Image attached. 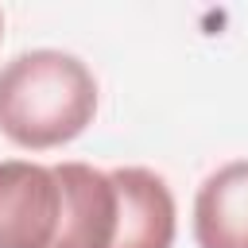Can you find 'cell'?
<instances>
[{
	"label": "cell",
	"mask_w": 248,
	"mask_h": 248,
	"mask_svg": "<svg viewBox=\"0 0 248 248\" xmlns=\"http://www.w3.org/2000/svg\"><path fill=\"white\" fill-rule=\"evenodd\" d=\"M62 182L54 163L0 159V248H54Z\"/></svg>",
	"instance_id": "2"
},
{
	"label": "cell",
	"mask_w": 248,
	"mask_h": 248,
	"mask_svg": "<svg viewBox=\"0 0 248 248\" xmlns=\"http://www.w3.org/2000/svg\"><path fill=\"white\" fill-rule=\"evenodd\" d=\"M116 186V236L112 248H174L178 205L167 178L151 167H112Z\"/></svg>",
	"instance_id": "3"
},
{
	"label": "cell",
	"mask_w": 248,
	"mask_h": 248,
	"mask_svg": "<svg viewBox=\"0 0 248 248\" xmlns=\"http://www.w3.org/2000/svg\"><path fill=\"white\" fill-rule=\"evenodd\" d=\"M190 229L198 248H248V159H229L202 178Z\"/></svg>",
	"instance_id": "5"
},
{
	"label": "cell",
	"mask_w": 248,
	"mask_h": 248,
	"mask_svg": "<svg viewBox=\"0 0 248 248\" xmlns=\"http://www.w3.org/2000/svg\"><path fill=\"white\" fill-rule=\"evenodd\" d=\"M0 39H4V16H0Z\"/></svg>",
	"instance_id": "6"
},
{
	"label": "cell",
	"mask_w": 248,
	"mask_h": 248,
	"mask_svg": "<svg viewBox=\"0 0 248 248\" xmlns=\"http://www.w3.org/2000/svg\"><path fill=\"white\" fill-rule=\"evenodd\" d=\"M97 116L93 70L58 46H35L0 66V136L23 151L74 143Z\"/></svg>",
	"instance_id": "1"
},
{
	"label": "cell",
	"mask_w": 248,
	"mask_h": 248,
	"mask_svg": "<svg viewBox=\"0 0 248 248\" xmlns=\"http://www.w3.org/2000/svg\"><path fill=\"white\" fill-rule=\"evenodd\" d=\"M54 170L62 182V225L54 248H112L116 236L112 174L81 159L54 163Z\"/></svg>",
	"instance_id": "4"
}]
</instances>
